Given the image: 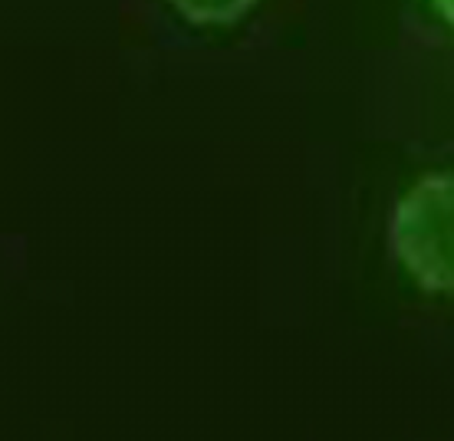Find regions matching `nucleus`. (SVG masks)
Returning a JSON list of instances; mask_svg holds the SVG:
<instances>
[{"instance_id":"obj_1","label":"nucleus","mask_w":454,"mask_h":441,"mask_svg":"<svg viewBox=\"0 0 454 441\" xmlns=\"http://www.w3.org/2000/svg\"><path fill=\"white\" fill-rule=\"evenodd\" d=\"M388 244L415 287L454 296V171L421 175L402 192L388 221Z\"/></svg>"},{"instance_id":"obj_2","label":"nucleus","mask_w":454,"mask_h":441,"mask_svg":"<svg viewBox=\"0 0 454 441\" xmlns=\"http://www.w3.org/2000/svg\"><path fill=\"white\" fill-rule=\"evenodd\" d=\"M165 4L192 27L224 30V27L244 20L261 0H165Z\"/></svg>"},{"instance_id":"obj_3","label":"nucleus","mask_w":454,"mask_h":441,"mask_svg":"<svg viewBox=\"0 0 454 441\" xmlns=\"http://www.w3.org/2000/svg\"><path fill=\"white\" fill-rule=\"evenodd\" d=\"M432 7L438 11V17H442L448 27H454V0H432Z\"/></svg>"}]
</instances>
